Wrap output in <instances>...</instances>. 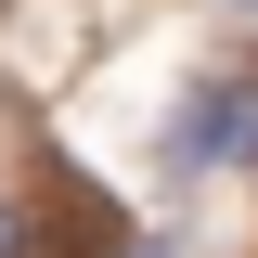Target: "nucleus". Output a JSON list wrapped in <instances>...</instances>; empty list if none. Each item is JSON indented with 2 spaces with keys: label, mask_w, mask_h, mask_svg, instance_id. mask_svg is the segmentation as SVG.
<instances>
[{
  "label": "nucleus",
  "mask_w": 258,
  "mask_h": 258,
  "mask_svg": "<svg viewBox=\"0 0 258 258\" xmlns=\"http://www.w3.org/2000/svg\"><path fill=\"white\" fill-rule=\"evenodd\" d=\"M181 168H258V78H220L181 103Z\"/></svg>",
  "instance_id": "obj_1"
},
{
  "label": "nucleus",
  "mask_w": 258,
  "mask_h": 258,
  "mask_svg": "<svg viewBox=\"0 0 258 258\" xmlns=\"http://www.w3.org/2000/svg\"><path fill=\"white\" fill-rule=\"evenodd\" d=\"M0 258H26V220H13V207H0Z\"/></svg>",
  "instance_id": "obj_2"
},
{
  "label": "nucleus",
  "mask_w": 258,
  "mask_h": 258,
  "mask_svg": "<svg viewBox=\"0 0 258 258\" xmlns=\"http://www.w3.org/2000/svg\"><path fill=\"white\" fill-rule=\"evenodd\" d=\"M232 13H258V0H232Z\"/></svg>",
  "instance_id": "obj_3"
}]
</instances>
